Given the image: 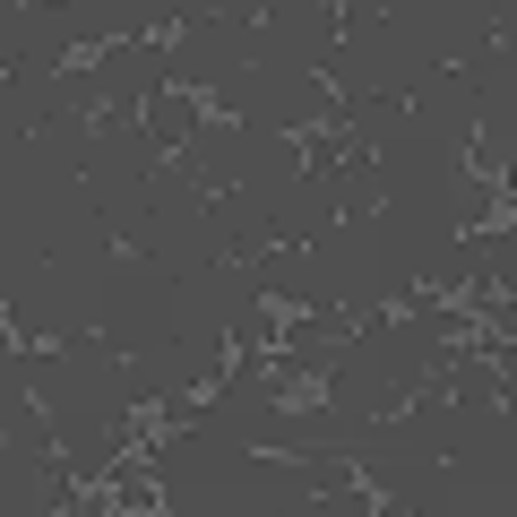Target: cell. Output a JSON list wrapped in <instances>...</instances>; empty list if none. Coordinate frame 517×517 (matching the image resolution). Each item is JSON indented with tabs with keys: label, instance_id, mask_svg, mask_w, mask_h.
Masks as SVG:
<instances>
[{
	"label": "cell",
	"instance_id": "1",
	"mask_svg": "<svg viewBox=\"0 0 517 517\" xmlns=\"http://www.w3.org/2000/svg\"><path fill=\"white\" fill-rule=\"evenodd\" d=\"M181 35H190V18H147L138 44H147V52H181Z\"/></svg>",
	"mask_w": 517,
	"mask_h": 517
},
{
	"label": "cell",
	"instance_id": "2",
	"mask_svg": "<svg viewBox=\"0 0 517 517\" xmlns=\"http://www.w3.org/2000/svg\"><path fill=\"white\" fill-rule=\"evenodd\" d=\"M9 78H18V52H0V87H9Z\"/></svg>",
	"mask_w": 517,
	"mask_h": 517
}]
</instances>
